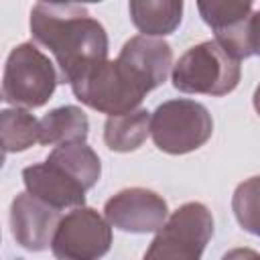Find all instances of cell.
Segmentation results:
<instances>
[{
    "mask_svg": "<svg viewBox=\"0 0 260 260\" xmlns=\"http://www.w3.org/2000/svg\"><path fill=\"white\" fill-rule=\"evenodd\" d=\"M30 35L55 57L59 83H69L89 65L108 59L106 28L81 4L39 2L30 10Z\"/></svg>",
    "mask_w": 260,
    "mask_h": 260,
    "instance_id": "6da1fadb",
    "label": "cell"
},
{
    "mask_svg": "<svg viewBox=\"0 0 260 260\" xmlns=\"http://www.w3.org/2000/svg\"><path fill=\"white\" fill-rule=\"evenodd\" d=\"M75 98L91 110L110 116H122L138 110L150 85L122 59L98 61L83 69L73 81Z\"/></svg>",
    "mask_w": 260,
    "mask_h": 260,
    "instance_id": "7a4b0ae2",
    "label": "cell"
},
{
    "mask_svg": "<svg viewBox=\"0 0 260 260\" xmlns=\"http://www.w3.org/2000/svg\"><path fill=\"white\" fill-rule=\"evenodd\" d=\"M240 59L215 39L191 47L173 65V85L183 93L225 95L240 83Z\"/></svg>",
    "mask_w": 260,
    "mask_h": 260,
    "instance_id": "3957f363",
    "label": "cell"
},
{
    "mask_svg": "<svg viewBox=\"0 0 260 260\" xmlns=\"http://www.w3.org/2000/svg\"><path fill=\"white\" fill-rule=\"evenodd\" d=\"M59 83L55 63L32 43L14 47L4 65L2 100L14 108L45 106Z\"/></svg>",
    "mask_w": 260,
    "mask_h": 260,
    "instance_id": "277c9868",
    "label": "cell"
},
{
    "mask_svg": "<svg viewBox=\"0 0 260 260\" xmlns=\"http://www.w3.org/2000/svg\"><path fill=\"white\" fill-rule=\"evenodd\" d=\"M213 132V120L207 108L195 100L162 102L150 118V134L158 150L185 154L203 146Z\"/></svg>",
    "mask_w": 260,
    "mask_h": 260,
    "instance_id": "5b68a950",
    "label": "cell"
},
{
    "mask_svg": "<svg viewBox=\"0 0 260 260\" xmlns=\"http://www.w3.org/2000/svg\"><path fill=\"white\" fill-rule=\"evenodd\" d=\"M213 236V217L199 201L181 205L156 232L142 260H201Z\"/></svg>",
    "mask_w": 260,
    "mask_h": 260,
    "instance_id": "8992f818",
    "label": "cell"
},
{
    "mask_svg": "<svg viewBox=\"0 0 260 260\" xmlns=\"http://www.w3.org/2000/svg\"><path fill=\"white\" fill-rule=\"evenodd\" d=\"M112 246V225L91 207H75L61 217L51 252L57 260H100Z\"/></svg>",
    "mask_w": 260,
    "mask_h": 260,
    "instance_id": "52a82bcc",
    "label": "cell"
},
{
    "mask_svg": "<svg viewBox=\"0 0 260 260\" xmlns=\"http://www.w3.org/2000/svg\"><path fill=\"white\" fill-rule=\"evenodd\" d=\"M106 219L112 228L130 234H150L158 232L169 219L167 201L142 187H132L118 191L104 205Z\"/></svg>",
    "mask_w": 260,
    "mask_h": 260,
    "instance_id": "ba28073f",
    "label": "cell"
},
{
    "mask_svg": "<svg viewBox=\"0 0 260 260\" xmlns=\"http://www.w3.org/2000/svg\"><path fill=\"white\" fill-rule=\"evenodd\" d=\"M59 221V209L32 197L30 193L16 195L10 205V232L16 244H20L24 250H47Z\"/></svg>",
    "mask_w": 260,
    "mask_h": 260,
    "instance_id": "9c48e42d",
    "label": "cell"
},
{
    "mask_svg": "<svg viewBox=\"0 0 260 260\" xmlns=\"http://www.w3.org/2000/svg\"><path fill=\"white\" fill-rule=\"evenodd\" d=\"M197 10L201 18L213 28L215 41L228 53H232L240 61L252 57L248 47V22L252 16V2H197Z\"/></svg>",
    "mask_w": 260,
    "mask_h": 260,
    "instance_id": "30bf717a",
    "label": "cell"
},
{
    "mask_svg": "<svg viewBox=\"0 0 260 260\" xmlns=\"http://www.w3.org/2000/svg\"><path fill=\"white\" fill-rule=\"evenodd\" d=\"M22 181L26 187V193L32 197L45 201L47 205L55 209H67V207H83L85 201V189L69 177L63 169L57 165L45 160L39 165H30L22 171Z\"/></svg>",
    "mask_w": 260,
    "mask_h": 260,
    "instance_id": "8fae6325",
    "label": "cell"
},
{
    "mask_svg": "<svg viewBox=\"0 0 260 260\" xmlns=\"http://www.w3.org/2000/svg\"><path fill=\"white\" fill-rule=\"evenodd\" d=\"M124 63H128L148 85L150 89L158 87L171 73L173 67V51L171 45L158 37L136 35L128 39L118 55Z\"/></svg>",
    "mask_w": 260,
    "mask_h": 260,
    "instance_id": "7c38bea8",
    "label": "cell"
},
{
    "mask_svg": "<svg viewBox=\"0 0 260 260\" xmlns=\"http://www.w3.org/2000/svg\"><path fill=\"white\" fill-rule=\"evenodd\" d=\"M134 26L144 37L171 35L181 24L183 2L179 0H132L128 4Z\"/></svg>",
    "mask_w": 260,
    "mask_h": 260,
    "instance_id": "4fadbf2b",
    "label": "cell"
},
{
    "mask_svg": "<svg viewBox=\"0 0 260 260\" xmlns=\"http://www.w3.org/2000/svg\"><path fill=\"white\" fill-rule=\"evenodd\" d=\"M39 142L41 144H71V142H85L89 120L85 112L77 106H61L51 110L39 120Z\"/></svg>",
    "mask_w": 260,
    "mask_h": 260,
    "instance_id": "5bb4252c",
    "label": "cell"
},
{
    "mask_svg": "<svg viewBox=\"0 0 260 260\" xmlns=\"http://www.w3.org/2000/svg\"><path fill=\"white\" fill-rule=\"evenodd\" d=\"M47 160L63 169L85 191H89L100 181V175H102L100 156L85 142H71V144L55 146L51 154L47 156Z\"/></svg>",
    "mask_w": 260,
    "mask_h": 260,
    "instance_id": "9a60e30c",
    "label": "cell"
},
{
    "mask_svg": "<svg viewBox=\"0 0 260 260\" xmlns=\"http://www.w3.org/2000/svg\"><path fill=\"white\" fill-rule=\"evenodd\" d=\"M150 112L134 110L122 116H110L104 124V142L110 150L130 152L142 146L150 134Z\"/></svg>",
    "mask_w": 260,
    "mask_h": 260,
    "instance_id": "2e32d148",
    "label": "cell"
},
{
    "mask_svg": "<svg viewBox=\"0 0 260 260\" xmlns=\"http://www.w3.org/2000/svg\"><path fill=\"white\" fill-rule=\"evenodd\" d=\"M4 152H22L39 142V120L22 108H6L0 114Z\"/></svg>",
    "mask_w": 260,
    "mask_h": 260,
    "instance_id": "e0dca14e",
    "label": "cell"
},
{
    "mask_svg": "<svg viewBox=\"0 0 260 260\" xmlns=\"http://www.w3.org/2000/svg\"><path fill=\"white\" fill-rule=\"evenodd\" d=\"M232 209L238 223L260 238V175L242 181L232 197Z\"/></svg>",
    "mask_w": 260,
    "mask_h": 260,
    "instance_id": "ac0fdd59",
    "label": "cell"
},
{
    "mask_svg": "<svg viewBox=\"0 0 260 260\" xmlns=\"http://www.w3.org/2000/svg\"><path fill=\"white\" fill-rule=\"evenodd\" d=\"M248 47L250 55L260 57V10L252 12L250 22H248Z\"/></svg>",
    "mask_w": 260,
    "mask_h": 260,
    "instance_id": "d6986e66",
    "label": "cell"
},
{
    "mask_svg": "<svg viewBox=\"0 0 260 260\" xmlns=\"http://www.w3.org/2000/svg\"><path fill=\"white\" fill-rule=\"evenodd\" d=\"M221 260H260V254L250 248H234L221 256Z\"/></svg>",
    "mask_w": 260,
    "mask_h": 260,
    "instance_id": "ffe728a7",
    "label": "cell"
},
{
    "mask_svg": "<svg viewBox=\"0 0 260 260\" xmlns=\"http://www.w3.org/2000/svg\"><path fill=\"white\" fill-rule=\"evenodd\" d=\"M254 108H256V112L260 114V85H258L256 91H254Z\"/></svg>",
    "mask_w": 260,
    "mask_h": 260,
    "instance_id": "44dd1931",
    "label": "cell"
}]
</instances>
